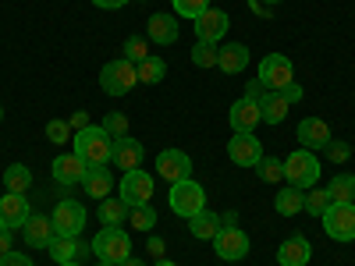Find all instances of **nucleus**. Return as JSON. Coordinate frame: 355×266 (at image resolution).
<instances>
[{
  "instance_id": "15",
  "label": "nucleus",
  "mask_w": 355,
  "mask_h": 266,
  "mask_svg": "<svg viewBox=\"0 0 355 266\" xmlns=\"http://www.w3.org/2000/svg\"><path fill=\"white\" fill-rule=\"evenodd\" d=\"M227 157H231L234 167H256L259 157H263V145H259V139H256L252 132H249V135H231Z\"/></svg>"
},
{
  "instance_id": "6",
  "label": "nucleus",
  "mask_w": 355,
  "mask_h": 266,
  "mask_svg": "<svg viewBox=\"0 0 355 266\" xmlns=\"http://www.w3.org/2000/svg\"><path fill=\"white\" fill-rule=\"evenodd\" d=\"M320 220L334 242H355V202H331V210Z\"/></svg>"
},
{
  "instance_id": "1",
  "label": "nucleus",
  "mask_w": 355,
  "mask_h": 266,
  "mask_svg": "<svg viewBox=\"0 0 355 266\" xmlns=\"http://www.w3.org/2000/svg\"><path fill=\"white\" fill-rule=\"evenodd\" d=\"M75 145V157L85 163V167H96V163H110V150H114V139L103 132V125H89L82 132H75L71 139Z\"/></svg>"
},
{
  "instance_id": "30",
  "label": "nucleus",
  "mask_w": 355,
  "mask_h": 266,
  "mask_svg": "<svg viewBox=\"0 0 355 266\" xmlns=\"http://www.w3.org/2000/svg\"><path fill=\"white\" fill-rule=\"evenodd\" d=\"M256 174H259V181H266V185H277V181H284V160H277V157H259V163H256Z\"/></svg>"
},
{
  "instance_id": "40",
  "label": "nucleus",
  "mask_w": 355,
  "mask_h": 266,
  "mask_svg": "<svg viewBox=\"0 0 355 266\" xmlns=\"http://www.w3.org/2000/svg\"><path fill=\"white\" fill-rule=\"evenodd\" d=\"M348 157H352V145L348 142H341V139H331L327 142V160L331 163H345Z\"/></svg>"
},
{
  "instance_id": "51",
  "label": "nucleus",
  "mask_w": 355,
  "mask_h": 266,
  "mask_svg": "<svg viewBox=\"0 0 355 266\" xmlns=\"http://www.w3.org/2000/svg\"><path fill=\"white\" fill-rule=\"evenodd\" d=\"M57 266H82V263H57Z\"/></svg>"
},
{
  "instance_id": "33",
  "label": "nucleus",
  "mask_w": 355,
  "mask_h": 266,
  "mask_svg": "<svg viewBox=\"0 0 355 266\" xmlns=\"http://www.w3.org/2000/svg\"><path fill=\"white\" fill-rule=\"evenodd\" d=\"M164 75H167V64L160 61V57H146V61L139 64V82L142 85H157V82H164Z\"/></svg>"
},
{
  "instance_id": "14",
  "label": "nucleus",
  "mask_w": 355,
  "mask_h": 266,
  "mask_svg": "<svg viewBox=\"0 0 355 266\" xmlns=\"http://www.w3.org/2000/svg\"><path fill=\"white\" fill-rule=\"evenodd\" d=\"M46 252L53 256V263H78L85 256H93V242H78V238H68V234H53Z\"/></svg>"
},
{
  "instance_id": "5",
  "label": "nucleus",
  "mask_w": 355,
  "mask_h": 266,
  "mask_svg": "<svg viewBox=\"0 0 355 266\" xmlns=\"http://www.w3.org/2000/svg\"><path fill=\"white\" fill-rule=\"evenodd\" d=\"M93 256L100 263H114V266H121L128 256H132V242H128V234L121 227H103L96 231V238H93Z\"/></svg>"
},
{
  "instance_id": "38",
  "label": "nucleus",
  "mask_w": 355,
  "mask_h": 266,
  "mask_svg": "<svg viewBox=\"0 0 355 266\" xmlns=\"http://www.w3.org/2000/svg\"><path fill=\"white\" fill-rule=\"evenodd\" d=\"M103 132H107L110 139H125V135H128V117H125L121 110H110V114L103 117Z\"/></svg>"
},
{
  "instance_id": "12",
  "label": "nucleus",
  "mask_w": 355,
  "mask_h": 266,
  "mask_svg": "<svg viewBox=\"0 0 355 266\" xmlns=\"http://www.w3.org/2000/svg\"><path fill=\"white\" fill-rule=\"evenodd\" d=\"M157 174L167 177V181H185V177H192V157L185 150H164L157 157Z\"/></svg>"
},
{
  "instance_id": "25",
  "label": "nucleus",
  "mask_w": 355,
  "mask_h": 266,
  "mask_svg": "<svg viewBox=\"0 0 355 266\" xmlns=\"http://www.w3.org/2000/svg\"><path fill=\"white\" fill-rule=\"evenodd\" d=\"M256 103H259V114H263V125H281L288 117V107H291L284 100V93H270V89H266Z\"/></svg>"
},
{
  "instance_id": "13",
  "label": "nucleus",
  "mask_w": 355,
  "mask_h": 266,
  "mask_svg": "<svg viewBox=\"0 0 355 266\" xmlns=\"http://www.w3.org/2000/svg\"><path fill=\"white\" fill-rule=\"evenodd\" d=\"M192 25H196V39H199V43H217V39H224V36H227L231 18H227V11L210 8L206 15H199Z\"/></svg>"
},
{
  "instance_id": "34",
  "label": "nucleus",
  "mask_w": 355,
  "mask_h": 266,
  "mask_svg": "<svg viewBox=\"0 0 355 266\" xmlns=\"http://www.w3.org/2000/svg\"><path fill=\"white\" fill-rule=\"evenodd\" d=\"M121 57L132 61V64H142L146 57H150V39H146V36H128L125 46H121Z\"/></svg>"
},
{
  "instance_id": "41",
  "label": "nucleus",
  "mask_w": 355,
  "mask_h": 266,
  "mask_svg": "<svg viewBox=\"0 0 355 266\" xmlns=\"http://www.w3.org/2000/svg\"><path fill=\"white\" fill-rule=\"evenodd\" d=\"M0 266H33V259H28L25 252H4V256H0Z\"/></svg>"
},
{
  "instance_id": "49",
  "label": "nucleus",
  "mask_w": 355,
  "mask_h": 266,
  "mask_svg": "<svg viewBox=\"0 0 355 266\" xmlns=\"http://www.w3.org/2000/svg\"><path fill=\"white\" fill-rule=\"evenodd\" d=\"M121 266H146V263H142V259H135V256H128V259H125Z\"/></svg>"
},
{
  "instance_id": "4",
  "label": "nucleus",
  "mask_w": 355,
  "mask_h": 266,
  "mask_svg": "<svg viewBox=\"0 0 355 266\" xmlns=\"http://www.w3.org/2000/svg\"><path fill=\"white\" fill-rule=\"evenodd\" d=\"M167 199H171V210H174L178 217H185V220H192L196 213L206 210V188L196 185L192 177H185V181H174L171 192H167Z\"/></svg>"
},
{
  "instance_id": "50",
  "label": "nucleus",
  "mask_w": 355,
  "mask_h": 266,
  "mask_svg": "<svg viewBox=\"0 0 355 266\" xmlns=\"http://www.w3.org/2000/svg\"><path fill=\"white\" fill-rule=\"evenodd\" d=\"M157 266H178V263H171V259H157Z\"/></svg>"
},
{
  "instance_id": "52",
  "label": "nucleus",
  "mask_w": 355,
  "mask_h": 266,
  "mask_svg": "<svg viewBox=\"0 0 355 266\" xmlns=\"http://www.w3.org/2000/svg\"><path fill=\"white\" fill-rule=\"evenodd\" d=\"M263 4H281V0H263Z\"/></svg>"
},
{
  "instance_id": "48",
  "label": "nucleus",
  "mask_w": 355,
  "mask_h": 266,
  "mask_svg": "<svg viewBox=\"0 0 355 266\" xmlns=\"http://www.w3.org/2000/svg\"><path fill=\"white\" fill-rule=\"evenodd\" d=\"M234 224H239V213H220V227H234Z\"/></svg>"
},
{
  "instance_id": "16",
  "label": "nucleus",
  "mask_w": 355,
  "mask_h": 266,
  "mask_svg": "<svg viewBox=\"0 0 355 266\" xmlns=\"http://www.w3.org/2000/svg\"><path fill=\"white\" fill-rule=\"evenodd\" d=\"M299 142H302V150H327V142L334 139L331 135V125L327 121H320V117H302L299 121Z\"/></svg>"
},
{
  "instance_id": "29",
  "label": "nucleus",
  "mask_w": 355,
  "mask_h": 266,
  "mask_svg": "<svg viewBox=\"0 0 355 266\" xmlns=\"http://www.w3.org/2000/svg\"><path fill=\"white\" fill-rule=\"evenodd\" d=\"M4 185H8V192H28L33 188V170H28L25 163L4 167Z\"/></svg>"
},
{
  "instance_id": "7",
  "label": "nucleus",
  "mask_w": 355,
  "mask_h": 266,
  "mask_svg": "<svg viewBox=\"0 0 355 266\" xmlns=\"http://www.w3.org/2000/svg\"><path fill=\"white\" fill-rule=\"evenodd\" d=\"M259 82L263 89H270V93H281V89H288L295 82V68L284 53H266L259 61Z\"/></svg>"
},
{
  "instance_id": "26",
  "label": "nucleus",
  "mask_w": 355,
  "mask_h": 266,
  "mask_svg": "<svg viewBox=\"0 0 355 266\" xmlns=\"http://www.w3.org/2000/svg\"><path fill=\"white\" fill-rule=\"evenodd\" d=\"M189 231H192V238H199V242H214L217 231H220V217L214 210H202V213H196L189 220Z\"/></svg>"
},
{
  "instance_id": "42",
  "label": "nucleus",
  "mask_w": 355,
  "mask_h": 266,
  "mask_svg": "<svg viewBox=\"0 0 355 266\" xmlns=\"http://www.w3.org/2000/svg\"><path fill=\"white\" fill-rule=\"evenodd\" d=\"M146 249H150V256H153V259H164V252H167V242L160 238V234H150V245H146Z\"/></svg>"
},
{
  "instance_id": "47",
  "label": "nucleus",
  "mask_w": 355,
  "mask_h": 266,
  "mask_svg": "<svg viewBox=\"0 0 355 266\" xmlns=\"http://www.w3.org/2000/svg\"><path fill=\"white\" fill-rule=\"evenodd\" d=\"M96 8H103V11H117V8H125L128 0H93Z\"/></svg>"
},
{
  "instance_id": "10",
  "label": "nucleus",
  "mask_w": 355,
  "mask_h": 266,
  "mask_svg": "<svg viewBox=\"0 0 355 266\" xmlns=\"http://www.w3.org/2000/svg\"><path fill=\"white\" fill-rule=\"evenodd\" d=\"M121 199L132 206H150V199H153V177L146 174L142 167L139 170H125L121 174Z\"/></svg>"
},
{
  "instance_id": "43",
  "label": "nucleus",
  "mask_w": 355,
  "mask_h": 266,
  "mask_svg": "<svg viewBox=\"0 0 355 266\" xmlns=\"http://www.w3.org/2000/svg\"><path fill=\"white\" fill-rule=\"evenodd\" d=\"M4 252H11V227L0 220V256H4Z\"/></svg>"
},
{
  "instance_id": "54",
  "label": "nucleus",
  "mask_w": 355,
  "mask_h": 266,
  "mask_svg": "<svg viewBox=\"0 0 355 266\" xmlns=\"http://www.w3.org/2000/svg\"><path fill=\"white\" fill-rule=\"evenodd\" d=\"M100 266H114V263H100Z\"/></svg>"
},
{
  "instance_id": "17",
  "label": "nucleus",
  "mask_w": 355,
  "mask_h": 266,
  "mask_svg": "<svg viewBox=\"0 0 355 266\" xmlns=\"http://www.w3.org/2000/svg\"><path fill=\"white\" fill-rule=\"evenodd\" d=\"M50 170H53V181L61 185V188H71V185H82V177H85V163L75 157V153H61L53 163H50Z\"/></svg>"
},
{
  "instance_id": "9",
  "label": "nucleus",
  "mask_w": 355,
  "mask_h": 266,
  "mask_svg": "<svg viewBox=\"0 0 355 266\" xmlns=\"http://www.w3.org/2000/svg\"><path fill=\"white\" fill-rule=\"evenodd\" d=\"M214 252L224 259V263H239L249 256V234L234 224V227H220L217 238H214Z\"/></svg>"
},
{
  "instance_id": "2",
  "label": "nucleus",
  "mask_w": 355,
  "mask_h": 266,
  "mask_svg": "<svg viewBox=\"0 0 355 266\" xmlns=\"http://www.w3.org/2000/svg\"><path fill=\"white\" fill-rule=\"evenodd\" d=\"M135 85H139V64L125 61V57H117V61L103 64V71H100V89H103L107 96H128Z\"/></svg>"
},
{
  "instance_id": "32",
  "label": "nucleus",
  "mask_w": 355,
  "mask_h": 266,
  "mask_svg": "<svg viewBox=\"0 0 355 266\" xmlns=\"http://www.w3.org/2000/svg\"><path fill=\"white\" fill-rule=\"evenodd\" d=\"M327 210H331V192H327V188H316V185L306 188V213L320 220Z\"/></svg>"
},
{
  "instance_id": "24",
  "label": "nucleus",
  "mask_w": 355,
  "mask_h": 266,
  "mask_svg": "<svg viewBox=\"0 0 355 266\" xmlns=\"http://www.w3.org/2000/svg\"><path fill=\"white\" fill-rule=\"evenodd\" d=\"M182 36V25H178V15H153L150 18V39L157 46H171Z\"/></svg>"
},
{
  "instance_id": "44",
  "label": "nucleus",
  "mask_w": 355,
  "mask_h": 266,
  "mask_svg": "<svg viewBox=\"0 0 355 266\" xmlns=\"http://www.w3.org/2000/svg\"><path fill=\"white\" fill-rule=\"evenodd\" d=\"M281 93H284L288 103H299V100H302V85H295V82H291L288 89H281Z\"/></svg>"
},
{
  "instance_id": "45",
  "label": "nucleus",
  "mask_w": 355,
  "mask_h": 266,
  "mask_svg": "<svg viewBox=\"0 0 355 266\" xmlns=\"http://www.w3.org/2000/svg\"><path fill=\"white\" fill-rule=\"evenodd\" d=\"M263 93H266V89H263V82H259V78H252V82L245 85V96H249V100H259Z\"/></svg>"
},
{
  "instance_id": "18",
  "label": "nucleus",
  "mask_w": 355,
  "mask_h": 266,
  "mask_svg": "<svg viewBox=\"0 0 355 266\" xmlns=\"http://www.w3.org/2000/svg\"><path fill=\"white\" fill-rule=\"evenodd\" d=\"M28 217H33V206H28L25 192H8L4 199H0V220H4L11 231L15 227H25Z\"/></svg>"
},
{
  "instance_id": "11",
  "label": "nucleus",
  "mask_w": 355,
  "mask_h": 266,
  "mask_svg": "<svg viewBox=\"0 0 355 266\" xmlns=\"http://www.w3.org/2000/svg\"><path fill=\"white\" fill-rule=\"evenodd\" d=\"M227 121H231V132H234V135H249V132H256V125L263 121L259 103H256V100H249V96L234 100V103H231V110H227Z\"/></svg>"
},
{
  "instance_id": "28",
  "label": "nucleus",
  "mask_w": 355,
  "mask_h": 266,
  "mask_svg": "<svg viewBox=\"0 0 355 266\" xmlns=\"http://www.w3.org/2000/svg\"><path fill=\"white\" fill-rule=\"evenodd\" d=\"M128 213H132V206H128L121 195L100 202V224H103V227H121V220H128Z\"/></svg>"
},
{
  "instance_id": "39",
  "label": "nucleus",
  "mask_w": 355,
  "mask_h": 266,
  "mask_svg": "<svg viewBox=\"0 0 355 266\" xmlns=\"http://www.w3.org/2000/svg\"><path fill=\"white\" fill-rule=\"evenodd\" d=\"M46 139H50L53 145H64L68 139H75V132H71L68 121H57V117H53V121H46Z\"/></svg>"
},
{
  "instance_id": "53",
  "label": "nucleus",
  "mask_w": 355,
  "mask_h": 266,
  "mask_svg": "<svg viewBox=\"0 0 355 266\" xmlns=\"http://www.w3.org/2000/svg\"><path fill=\"white\" fill-rule=\"evenodd\" d=\"M0 121H4V107H0Z\"/></svg>"
},
{
  "instance_id": "20",
  "label": "nucleus",
  "mask_w": 355,
  "mask_h": 266,
  "mask_svg": "<svg viewBox=\"0 0 355 266\" xmlns=\"http://www.w3.org/2000/svg\"><path fill=\"white\" fill-rule=\"evenodd\" d=\"M309 256H313V249H309L306 234H291V238H284L281 249H277V266H306Z\"/></svg>"
},
{
  "instance_id": "31",
  "label": "nucleus",
  "mask_w": 355,
  "mask_h": 266,
  "mask_svg": "<svg viewBox=\"0 0 355 266\" xmlns=\"http://www.w3.org/2000/svg\"><path fill=\"white\" fill-rule=\"evenodd\" d=\"M331 202H355V174H338L327 185Z\"/></svg>"
},
{
  "instance_id": "27",
  "label": "nucleus",
  "mask_w": 355,
  "mask_h": 266,
  "mask_svg": "<svg viewBox=\"0 0 355 266\" xmlns=\"http://www.w3.org/2000/svg\"><path fill=\"white\" fill-rule=\"evenodd\" d=\"M274 210H277L281 217H295V213H302V210H306V192L288 185L284 192H277V195H274Z\"/></svg>"
},
{
  "instance_id": "19",
  "label": "nucleus",
  "mask_w": 355,
  "mask_h": 266,
  "mask_svg": "<svg viewBox=\"0 0 355 266\" xmlns=\"http://www.w3.org/2000/svg\"><path fill=\"white\" fill-rule=\"evenodd\" d=\"M82 188H85L89 199H100V202L110 199V192H114V174H110V167H107V163L89 167L85 177H82Z\"/></svg>"
},
{
  "instance_id": "21",
  "label": "nucleus",
  "mask_w": 355,
  "mask_h": 266,
  "mask_svg": "<svg viewBox=\"0 0 355 266\" xmlns=\"http://www.w3.org/2000/svg\"><path fill=\"white\" fill-rule=\"evenodd\" d=\"M110 163H117L121 170H139V163H142V142H139V139H132V135L114 139Z\"/></svg>"
},
{
  "instance_id": "35",
  "label": "nucleus",
  "mask_w": 355,
  "mask_h": 266,
  "mask_svg": "<svg viewBox=\"0 0 355 266\" xmlns=\"http://www.w3.org/2000/svg\"><path fill=\"white\" fill-rule=\"evenodd\" d=\"M217 53H220L217 43H199V39H196V46H192V64H196V68H217Z\"/></svg>"
},
{
  "instance_id": "23",
  "label": "nucleus",
  "mask_w": 355,
  "mask_h": 266,
  "mask_svg": "<svg viewBox=\"0 0 355 266\" xmlns=\"http://www.w3.org/2000/svg\"><path fill=\"white\" fill-rule=\"evenodd\" d=\"M217 68H220L224 75H242V71L249 68V46H245V43H227V46H220Z\"/></svg>"
},
{
  "instance_id": "8",
  "label": "nucleus",
  "mask_w": 355,
  "mask_h": 266,
  "mask_svg": "<svg viewBox=\"0 0 355 266\" xmlns=\"http://www.w3.org/2000/svg\"><path fill=\"white\" fill-rule=\"evenodd\" d=\"M50 220H53V231H57V234H68V238H78L89 217H85V206H82V202H75V199H61V202L53 206Z\"/></svg>"
},
{
  "instance_id": "46",
  "label": "nucleus",
  "mask_w": 355,
  "mask_h": 266,
  "mask_svg": "<svg viewBox=\"0 0 355 266\" xmlns=\"http://www.w3.org/2000/svg\"><path fill=\"white\" fill-rule=\"evenodd\" d=\"M68 125H71V132H82V128H89V114H85V110H78V114L71 117Z\"/></svg>"
},
{
  "instance_id": "22",
  "label": "nucleus",
  "mask_w": 355,
  "mask_h": 266,
  "mask_svg": "<svg viewBox=\"0 0 355 266\" xmlns=\"http://www.w3.org/2000/svg\"><path fill=\"white\" fill-rule=\"evenodd\" d=\"M21 234H25V245H33V249H46L50 245V238H53V220L50 217H43V213H33L25 220V227H21Z\"/></svg>"
},
{
  "instance_id": "36",
  "label": "nucleus",
  "mask_w": 355,
  "mask_h": 266,
  "mask_svg": "<svg viewBox=\"0 0 355 266\" xmlns=\"http://www.w3.org/2000/svg\"><path fill=\"white\" fill-rule=\"evenodd\" d=\"M171 4H174L178 18H189V21H196L199 15L210 11V0H171Z\"/></svg>"
},
{
  "instance_id": "3",
  "label": "nucleus",
  "mask_w": 355,
  "mask_h": 266,
  "mask_svg": "<svg viewBox=\"0 0 355 266\" xmlns=\"http://www.w3.org/2000/svg\"><path fill=\"white\" fill-rule=\"evenodd\" d=\"M284 181L291 188H313L320 181V157L313 150H295L288 160H284Z\"/></svg>"
},
{
  "instance_id": "37",
  "label": "nucleus",
  "mask_w": 355,
  "mask_h": 266,
  "mask_svg": "<svg viewBox=\"0 0 355 266\" xmlns=\"http://www.w3.org/2000/svg\"><path fill=\"white\" fill-rule=\"evenodd\" d=\"M128 220H132L135 231H146V234H150V231L157 227V210H153V206H135V210L128 213Z\"/></svg>"
}]
</instances>
